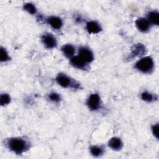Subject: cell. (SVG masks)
I'll list each match as a JSON object with an SVG mask.
<instances>
[{
  "mask_svg": "<svg viewBox=\"0 0 159 159\" xmlns=\"http://www.w3.org/2000/svg\"><path fill=\"white\" fill-rule=\"evenodd\" d=\"M7 145L10 150L17 155H20L29 148V143L25 140L13 137L10 138L7 141Z\"/></svg>",
  "mask_w": 159,
  "mask_h": 159,
  "instance_id": "6da1fadb",
  "label": "cell"
},
{
  "mask_svg": "<svg viewBox=\"0 0 159 159\" xmlns=\"http://www.w3.org/2000/svg\"><path fill=\"white\" fill-rule=\"evenodd\" d=\"M154 67V63L153 59L150 57H145L139 61L135 64V68L143 73H151Z\"/></svg>",
  "mask_w": 159,
  "mask_h": 159,
  "instance_id": "7a4b0ae2",
  "label": "cell"
},
{
  "mask_svg": "<svg viewBox=\"0 0 159 159\" xmlns=\"http://www.w3.org/2000/svg\"><path fill=\"white\" fill-rule=\"evenodd\" d=\"M56 81L57 83L63 88L70 87L74 89H78L80 85L76 81L71 80L67 75L63 73H59L56 77Z\"/></svg>",
  "mask_w": 159,
  "mask_h": 159,
  "instance_id": "3957f363",
  "label": "cell"
},
{
  "mask_svg": "<svg viewBox=\"0 0 159 159\" xmlns=\"http://www.w3.org/2000/svg\"><path fill=\"white\" fill-rule=\"evenodd\" d=\"M146 51L145 47L143 44L142 43H137L134 45L131 48V52L127 58V60H131L134 58H135L137 57L142 56L145 54Z\"/></svg>",
  "mask_w": 159,
  "mask_h": 159,
  "instance_id": "277c9868",
  "label": "cell"
},
{
  "mask_svg": "<svg viewBox=\"0 0 159 159\" xmlns=\"http://www.w3.org/2000/svg\"><path fill=\"white\" fill-rule=\"evenodd\" d=\"M86 104L90 110L91 111L98 110L101 106L100 96L96 93L91 94L89 96L87 100Z\"/></svg>",
  "mask_w": 159,
  "mask_h": 159,
  "instance_id": "5b68a950",
  "label": "cell"
},
{
  "mask_svg": "<svg viewBox=\"0 0 159 159\" xmlns=\"http://www.w3.org/2000/svg\"><path fill=\"white\" fill-rule=\"evenodd\" d=\"M42 41L47 48H53L57 46V40L55 37L49 33H46L42 36Z\"/></svg>",
  "mask_w": 159,
  "mask_h": 159,
  "instance_id": "8992f818",
  "label": "cell"
},
{
  "mask_svg": "<svg viewBox=\"0 0 159 159\" xmlns=\"http://www.w3.org/2000/svg\"><path fill=\"white\" fill-rule=\"evenodd\" d=\"M78 56L87 63L93 61L94 60L93 52L86 47H81L79 48Z\"/></svg>",
  "mask_w": 159,
  "mask_h": 159,
  "instance_id": "52a82bcc",
  "label": "cell"
},
{
  "mask_svg": "<svg viewBox=\"0 0 159 159\" xmlns=\"http://www.w3.org/2000/svg\"><path fill=\"white\" fill-rule=\"evenodd\" d=\"M86 29L88 33L93 34H98L99 32H101L102 30V28L100 24L96 21H94V20L89 21L88 22H87L86 25Z\"/></svg>",
  "mask_w": 159,
  "mask_h": 159,
  "instance_id": "ba28073f",
  "label": "cell"
},
{
  "mask_svg": "<svg viewBox=\"0 0 159 159\" xmlns=\"http://www.w3.org/2000/svg\"><path fill=\"white\" fill-rule=\"evenodd\" d=\"M70 63L72 66L78 69L86 70L87 68V63H86L78 55L71 58Z\"/></svg>",
  "mask_w": 159,
  "mask_h": 159,
  "instance_id": "9c48e42d",
  "label": "cell"
},
{
  "mask_svg": "<svg viewBox=\"0 0 159 159\" xmlns=\"http://www.w3.org/2000/svg\"><path fill=\"white\" fill-rule=\"evenodd\" d=\"M135 24L137 29L142 32H145L148 31L150 29V24L148 20L145 18H139L135 21Z\"/></svg>",
  "mask_w": 159,
  "mask_h": 159,
  "instance_id": "30bf717a",
  "label": "cell"
},
{
  "mask_svg": "<svg viewBox=\"0 0 159 159\" xmlns=\"http://www.w3.org/2000/svg\"><path fill=\"white\" fill-rule=\"evenodd\" d=\"M48 24L54 29H60L63 25L61 19L57 16H50L47 19Z\"/></svg>",
  "mask_w": 159,
  "mask_h": 159,
  "instance_id": "8fae6325",
  "label": "cell"
},
{
  "mask_svg": "<svg viewBox=\"0 0 159 159\" xmlns=\"http://www.w3.org/2000/svg\"><path fill=\"white\" fill-rule=\"evenodd\" d=\"M109 147L114 150H119L122 148L123 144L121 140L118 137H112L108 142Z\"/></svg>",
  "mask_w": 159,
  "mask_h": 159,
  "instance_id": "7c38bea8",
  "label": "cell"
},
{
  "mask_svg": "<svg viewBox=\"0 0 159 159\" xmlns=\"http://www.w3.org/2000/svg\"><path fill=\"white\" fill-rule=\"evenodd\" d=\"M61 51L65 56L71 58L73 57L75 52V48L71 44H65L61 47Z\"/></svg>",
  "mask_w": 159,
  "mask_h": 159,
  "instance_id": "4fadbf2b",
  "label": "cell"
},
{
  "mask_svg": "<svg viewBox=\"0 0 159 159\" xmlns=\"http://www.w3.org/2000/svg\"><path fill=\"white\" fill-rule=\"evenodd\" d=\"M148 21L150 24H155L156 25H158L159 24V14L157 11H151L147 15Z\"/></svg>",
  "mask_w": 159,
  "mask_h": 159,
  "instance_id": "5bb4252c",
  "label": "cell"
},
{
  "mask_svg": "<svg viewBox=\"0 0 159 159\" xmlns=\"http://www.w3.org/2000/svg\"><path fill=\"white\" fill-rule=\"evenodd\" d=\"M90 152L94 157H99L103 153V150L101 147L93 145L90 147Z\"/></svg>",
  "mask_w": 159,
  "mask_h": 159,
  "instance_id": "9a60e30c",
  "label": "cell"
},
{
  "mask_svg": "<svg viewBox=\"0 0 159 159\" xmlns=\"http://www.w3.org/2000/svg\"><path fill=\"white\" fill-rule=\"evenodd\" d=\"M23 8L25 11L28 12L29 14H35L37 12V9L34 4L30 2H27L24 4Z\"/></svg>",
  "mask_w": 159,
  "mask_h": 159,
  "instance_id": "2e32d148",
  "label": "cell"
},
{
  "mask_svg": "<svg viewBox=\"0 0 159 159\" xmlns=\"http://www.w3.org/2000/svg\"><path fill=\"white\" fill-rule=\"evenodd\" d=\"M141 98L142 100L147 102H152L155 100V95L153 96L150 93L147 91H143L141 94Z\"/></svg>",
  "mask_w": 159,
  "mask_h": 159,
  "instance_id": "e0dca14e",
  "label": "cell"
},
{
  "mask_svg": "<svg viewBox=\"0 0 159 159\" xmlns=\"http://www.w3.org/2000/svg\"><path fill=\"white\" fill-rule=\"evenodd\" d=\"M11 101V97L9 94L6 93L1 94L0 98V103L1 106H5L8 104Z\"/></svg>",
  "mask_w": 159,
  "mask_h": 159,
  "instance_id": "ac0fdd59",
  "label": "cell"
},
{
  "mask_svg": "<svg viewBox=\"0 0 159 159\" xmlns=\"http://www.w3.org/2000/svg\"><path fill=\"white\" fill-rule=\"evenodd\" d=\"M10 59V57L7 52V51L6 50L5 48H4L3 47H1V50H0V60L1 62L3 61H6L7 60H9Z\"/></svg>",
  "mask_w": 159,
  "mask_h": 159,
  "instance_id": "d6986e66",
  "label": "cell"
},
{
  "mask_svg": "<svg viewBox=\"0 0 159 159\" xmlns=\"http://www.w3.org/2000/svg\"><path fill=\"white\" fill-rule=\"evenodd\" d=\"M48 99L53 102H57L60 101L61 98H60V96L59 95V94H58L57 93H51L48 95Z\"/></svg>",
  "mask_w": 159,
  "mask_h": 159,
  "instance_id": "ffe728a7",
  "label": "cell"
},
{
  "mask_svg": "<svg viewBox=\"0 0 159 159\" xmlns=\"http://www.w3.org/2000/svg\"><path fill=\"white\" fill-rule=\"evenodd\" d=\"M152 130L153 135L158 139V124H156L152 127Z\"/></svg>",
  "mask_w": 159,
  "mask_h": 159,
  "instance_id": "44dd1931",
  "label": "cell"
}]
</instances>
